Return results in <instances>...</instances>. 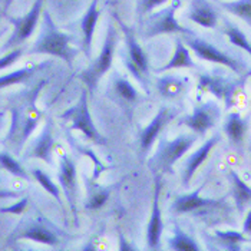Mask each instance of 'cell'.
<instances>
[{"mask_svg":"<svg viewBox=\"0 0 251 251\" xmlns=\"http://www.w3.org/2000/svg\"><path fill=\"white\" fill-rule=\"evenodd\" d=\"M46 83L48 79H40L30 91H23L19 100L13 102L9 109L10 125L1 144L3 147L9 144L16 155H20L23 147L27 144L29 138L35 132L39 122L43 118V111L39 108L36 100Z\"/></svg>","mask_w":251,"mask_h":251,"instance_id":"obj_1","label":"cell"},{"mask_svg":"<svg viewBox=\"0 0 251 251\" xmlns=\"http://www.w3.org/2000/svg\"><path fill=\"white\" fill-rule=\"evenodd\" d=\"M72 35H68L59 30L58 26L53 23L48 10H43V23L36 42L27 50L29 55H50L60 58L66 62L69 68H72V62L75 59L77 49L71 46Z\"/></svg>","mask_w":251,"mask_h":251,"instance_id":"obj_2","label":"cell"},{"mask_svg":"<svg viewBox=\"0 0 251 251\" xmlns=\"http://www.w3.org/2000/svg\"><path fill=\"white\" fill-rule=\"evenodd\" d=\"M116 43H118V30L115 29L114 23H109L100 53L92 62V65H89L83 72L79 74V77L88 86V91L89 92H92V91L97 89L99 80L105 76V74L111 69V65H112V60H114V55H115Z\"/></svg>","mask_w":251,"mask_h":251,"instance_id":"obj_3","label":"cell"},{"mask_svg":"<svg viewBox=\"0 0 251 251\" xmlns=\"http://www.w3.org/2000/svg\"><path fill=\"white\" fill-rule=\"evenodd\" d=\"M181 7V0H173V3L162 9L161 12H156L150 15L144 20V29H142V38L152 39L159 35H173V33H181L185 36H193L194 32L191 29H187L178 23L175 19L176 10Z\"/></svg>","mask_w":251,"mask_h":251,"instance_id":"obj_4","label":"cell"},{"mask_svg":"<svg viewBox=\"0 0 251 251\" xmlns=\"http://www.w3.org/2000/svg\"><path fill=\"white\" fill-rule=\"evenodd\" d=\"M60 118L69 121L71 122V129L80 131L86 139L92 141L94 144H97V145H106L108 144L106 138L98 131L95 124H94V119H92V115H91V109H89L88 91L86 89L82 91L79 100L74 106H71L69 109L62 112Z\"/></svg>","mask_w":251,"mask_h":251,"instance_id":"obj_5","label":"cell"},{"mask_svg":"<svg viewBox=\"0 0 251 251\" xmlns=\"http://www.w3.org/2000/svg\"><path fill=\"white\" fill-rule=\"evenodd\" d=\"M197 141H198L197 134H181L173 141L162 139L158 151L155 152L154 158L151 161L162 173L171 174L176 161L187 154L195 145Z\"/></svg>","mask_w":251,"mask_h":251,"instance_id":"obj_6","label":"cell"},{"mask_svg":"<svg viewBox=\"0 0 251 251\" xmlns=\"http://www.w3.org/2000/svg\"><path fill=\"white\" fill-rule=\"evenodd\" d=\"M43 1L45 0H35V3L32 4L30 10L22 16V18H13L10 15H4L3 18L7 20L9 23L13 25V33L10 35V38L7 39L4 43H3V48L1 50H7V49H15V48H19L22 46L27 39L30 38L38 26L39 18L43 12Z\"/></svg>","mask_w":251,"mask_h":251,"instance_id":"obj_7","label":"cell"},{"mask_svg":"<svg viewBox=\"0 0 251 251\" xmlns=\"http://www.w3.org/2000/svg\"><path fill=\"white\" fill-rule=\"evenodd\" d=\"M187 45L194 50V53L201 59V60H207V62H213L223 65L228 69H231L232 72L238 74V75H246L249 72H246V63L238 58L232 56L230 53H226L220 49H217L213 43H210L208 40L201 38H190L185 39ZM251 72V71H250Z\"/></svg>","mask_w":251,"mask_h":251,"instance_id":"obj_8","label":"cell"},{"mask_svg":"<svg viewBox=\"0 0 251 251\" xmlns=\"http://www.w3.org/2000/svg\"><path fill=\"white\" fill-rule=\"evenodd\" d=\"M243 85V79H228L215 74H204L198 77L197 85V100L201 99V95L210 92L211 95L226 102V108L228 109L232 105V98L237 89Z\"/></svg>","mask_w":251,"mask_h":251,"instance_id":"obj_9","label":"cell"},{"mask_svg":"<svg viewBox=\"0 0 251 251\" xmlns=\"http://www.w3.org/2000/svg\"><path fill=\"white\" fill-rule=\"evenodd\" d=\"M221 118V109L218 103L208 100L201 105H195L190 115L179 119V125H185L197 135H205L213 129Z\"/></svg>","mask_w":251,"mask_h":251,"instance_id":"obj_10","label":"cell"},{"mask_svg":"<svg viewBox=\"0 0 251 251\" xmlns=\"http://www.w3.org/2000/svg\"><path fill=\"white\" fill-rule=\"evenodd\" d=\"M108 97L119 103L128 115L134 112L135 106L142 99L139 91L131 83V80L116 71L112 74L108 83Z\"/></svg>","mask_w":251,"mask_h":251,"instance_id":"obj_11","label":"cell"},{"mask_svg":"<svg viewBox=\"0 0 251 251\" xmlns=\"http://www.w3.org/2000/svg\"><path fill=\"white\" fill-rule=\"evenodd\" d=\"M178 109L176 108H173V106H161L158 109V112L155 114L154 118L151 119V122L142 129L141 132V136H139V141H141V150L144 154H147L151 147L154 145L155 139L158 138V135L161 134V131L170 125L175 118L178 116Z\"/></svg>","mask_w":251,"mask_h":251,"instance_id":"obj_12","label":"cell"},{"mask_svg":"<svg viewBox=\"0 0 251 251\" xmlns=\"http://www.w3.org/2000/svg\"><path fill=\"white\" fill-rule=\"evenodd\" d=\"M155 88L158 94L167 100H176L184 98L190 88H191V80L187 76H179V75H162L155 79Z\"/></svg>","mask_w":251,"mask_h":251,"instance_id":"obj_13","label":"cell"},{"mask_svg":"<svg viewBox=\"0 0 251 251\" xmlns=\"http://www.w3.org/2000/svg\"><path fill=\"white\" fill-rule=\"evenodd\" d=\"M59 182L62 185V190L65 193V197L72 208V211L76 217L75 210V194H76V164L68 154H62L60 164H59Z\"/></svg>","mask_w":251,"mask_h":251,"instance_id":"obj_14","label":"cell"},{"mask_svg":"<svg viewBox=\"0 0 251 251\" xmlns=\"http://www.w3.org/2000/svg\"><path fill=\"white\" fill-rule=\"evenodd\" d=\"M112 16H114V19L116 20L118 26L121 27L122 33H124L125 45H126V55L135 62L136 66H138L145 75H148V72H150L148 56H147V53L144 52V49L141 48V45L138 43V39H136L134 29L129 27L128 25H125L124 20L121 19V18L118 16V13H115V12L112 13Z\"/></svg>","mask_w":251,"mask_h":251,"instance_id":"obj_15","label":"cell"},{"mask_svg":"<svg viewBox=\"0 0 251 251\" xmlns=\"http://www.w3.org/2000/svg\"><path fill=\"white\" fill-rule=\"evenodd\" d=\"M55 145L56 144H55V138H53V119L50 116H48L40 135L38 136L36 142L33 144V148H30L29 154L26 156L42 159L48 165H52L53 164L52 162V154H53Z\"/></svg>","mask_w":251,"mask_h":251,"instance_id":"obj_16","label":"cell"},{"mask_svg":"<svg viewBox=\"0 0 251 251\" xmlns=\"http://www.w3.org/2000/svg\"><path fill=\"white\" fill-rule=\"evenodd\" d=\"M205 184L198 187L194 193L181 195L173 202V211L176 214H187L197 211V210H204V208H213L223 204L224 200H211V198H202L200 194L202 191Z\"/></svg>","mask_w":251,"mask_h":251,"instance_id":"obj_17","label":"cell"},{"mask_svg":"<svg viewBox=\"0 0 251 251\" xmlns=\"http://www.w3.org/2000/svg\"><path fill=\"white\" fill-rule=\"evenodd\" d=\"M99 0H92L91 4L88 6L83 18L80 20V30H82V52L86 58H91L92 55V42H94V35L97 29V23L100 15L102 9L98 6Z\"/></svg>","mask_w":251,"mask_h":251,"instance_id":"obj_18","label":"cell"},{"mask_svg":"<svg viewBox=\"0 0 251 251\" xmlns=\"http://www.w3.org/2000/svg\"><path fill=\"white\" fill-rule=\"evenodd\" d=\"M162 188L161 178H155V191H154V202H152V213L148 223L147 228V244L150 249H156L159 246V240L164 231V223H162V214H161V207H159V193Z\"/></svg>","mask_w":251,"mask_h":251,"instance_id":"obj_19","label":"cell"},{"mask_svg":"<svg viewBox=\"0 0 251 251\" xmlns=\"http://www.w3.org/2000/svg\"><path fill=\"white\" fill-rule=\"evenodd\" d=\"M221 136L220 134H215L211 138H208L194 154H191L187 159V167H185V173L182 175V184L184 187H188L191 179H193L194 174L197 173V170L204 164V161L208 158L210 152L214 150V147L220 142Z\"/></svg>","mask_w":251,"mask_h":251,"instance_id":"obj_20","label":"cell"},{"mask_svg":"<svg viewBox=\"0 0 251 251\" xmlns=\"http://www.w3.org/2000/svg\"><path fill=\"white\" fill-rule=\"evenodd\" d=\"M187 19L207 29H214L218 25V15L207 0H193Z\"/></svg>","mask_w":251,"mask_h":251,"instance_id":"obj_21","label":"cell"},{"mask_svg":"<svg viewBox=\"0 0 251 251\" xmlns=\"http://www.w3.org/2000/svg\"><path fill=\"white\" fill-rule=\"evenodd\" d=\"M193 68H198V65L193 60L191 53H190L188 48L184 45V42L181 39H176L173 58L170 59L164 66H161L159 69H155V72L164 74V72H170L173 69H193Z\"/></svg>","mask_w":251,"mask_h":251,"instance_id":"obj_22","label":"cell"},{"mask_svg":"<svg viewBox=\"0 0 251 251\" xmlns=\"http://www.w3.org/2000/svg\"><path fill=\"white\" fill-rule=\"evenodd\" d=\"M249 129V119H244L238 112H230L224 124V132L234 145H241Z\"/></svg>","mask_w":251,"mask_h":251,"instance_id":"obj_23","label":"cell"},{"mask_svg":"<svg viewBox=\"0 0 251 251\" xmlns=\"http://www.w3.org/2000/svg\"><path fill=\"white\" fill-rule=\"evenodd\" d=\"M48 65H49V62H43V63H38V65H32V66H25V68L16 69V71H13L10 74L1 75V77H0V86L4 89V88L12 86V85L26 83L27 80H30V77L35 76L36 72H39L40 69H43Z\"/></svg>","mask_w":251,"mask_h":251,"instance_id":"obj_24","label":"cell"},{"mask_svg":"<svg viewBox=\"0 0 251 251\" xmlns=\"http://www.w3.org/2000/svg\"><path fill=\"white\" fill-rule=\"evenodd\" d=\"M20 240H30V241H36L40 244H46V246H55L58 244V237L50 231L48 227L42 226V224H32L30 227H27L25 231L19 235Z\"/></svg>","mask_w":251,"mask_h":251,"instance_id":"obj_25","label":"cell"},{"mask_svg":"<svg viewBox=\"0 0 251 251\" xmlns=\"http://www.w3.org/2000/svg\"><path fill=\"white\" fill-rule=\"evenodd\" d=\"M230 175L232 179V195L235 200V205L238 211L243 213L246 204L251 201V188L235 171H230Z\"/></svg>","mask_w":251,"mask_h":251,"instance_id":"obj_26","label":"cell"},{"mask_svg":"<svg viewBox=\"0 0 251 251\" xmlns=\"http://www.w3.org/2000/svg\"><path fill=\"white\" fill-rule=\"evenodd\" d=\"M220 7L244 20L251 27V0H218Z\"/></svg>","mask_w":251,"mask_h":251,"instance_id":"obj_27","label":"cell"},{"mask_svg":"<svg viewBox=\"0 0 251 251\" xmlns=\"http://www.w3.org/2000/svg\"><path fill=\"white\" fill-rule=\"evenodd\" d=\"M168 247L173 251H201L198 243L181 228L175 227L174 235L168 240Z\"/></svg>","mask_w":251,"mask_h":251,"instance_id":"obj_28","label":"cell"},{"mask_svg":"<svg viewBox=\"0 0 251 251\" xmlns=\"http://www.w3.org/2000/svg\"><path fill=\"white\" fill-rule=\"evenodd\" d=\"M224 32H226L227 38L230 39V42H231L232 45L244 49L249 55H251V43L249 42V39L246 38V35H244V32L241 29L234 26L231 22H226Z\"/></svg>","mask_w":251,"mask_h":251,"instance_id":"obj_29","label":"cell"},{"mask_svg":"<svg viewBox=\"0 0 251 251\" xmlns=\"http://www.w3.org/2000/svg\"><path fill=\"white\" fill-rule=\"evenodd\" d=\"M0 164H1V168L6 170L9 174L15 175V176H19V178H23V179H29L30 176L29 174L25 171V168L22 167L18 159L13 158V155L7 151H1V155H0Z\"/></svg>","mask_w":251,"mask_h":251,"instance_id":"obj_30","label":"cell"},{"mask_svg":"<svg viewBox=\"0 0 251 251\" xmlns=\"http://www.w3.org/2000/svg\"><path fill=\"white\" fill-rule=\"evenodd\" d=\"M32 175L35 176V179L40 184V187H42L43 190H46L48 193L50 194L60 205L63 204V202H62V197H60V188L52 181V178H50L49 175L46 174L45 171L39 170V168H33V170H32Z\"/></svg>","mask_w":251,"mask_h":251,"instance_id":"obj_31","label":"cell"},{"mask_svg":"<svg viewBox=\"0 0 251 251\" xmlns=\"http://www.w3.org/2000/svg\"><path fill=\"white\" fill-rule=\"evenodd\" d=\"M168 1H173V0H138V4H136V19L139 22H144L150 15H152L154 9L168 3Z\"/></svg>","mask_w":251,"mask_h":251,"instance_id":"obj_32","label":"cell"},{"mask_svg":"<svg viewBox=\"0 0 251 251\" xmlns=\"http://www.w3.org/2000/svg\"><path fill=\"white\" fill-rule=\"evenodd\" d=\"M122 63L125 65V68H126V71L131 74V76L135 77L136 82H138L144 89H147V77H148V75H145V74L136 66L135 62L129 58L128 55H124V53H122Z\"/></svg>","mask_w":251,"mask_h":251,"instance_id":"obj_33","label":"cell"},{"mask_svg":"<svg viewBox=\"0 0 251 251\" xmlns=\"http://www.w3.org/2000/svg\"><path fill=\"white\" fill-rule=\"evenodd\" d=\"M215 235L226 244V246H237L240 243H246L247 238L244 235V232L238 231H220L217 230Z\"/></svg>","mask_w":251,"mask_h":251,"instance_id":"obj_34","label":"cell"},{"mask_svg":"<svg viewBox=\"0 0 251 251\" xmlns=\"http://www.w3.org/2000/svg\"><path fill=\"white\" fill-rule=\"evenodd\" d=\"M112 191V187H108V188H99L97 193L92 195V198L86 202V208L88 210H98L100 208L106 200L109 198V194Z\"/></svg>","mask_w":251,"mask_h":251,"instance_id":"obj_35","label":"cell"},{"mask_svg":"<svg viewBox=\"0 0 251 251\" xmlns=\"http://www.w3.org/2000/svg\"><path fill=\"white\" fill-rule=\"evenodd\" d=\"M23 53H25V48L23 46L15 48L9 53H4L1 56V59H0V69H7L9 66H12L13 63H16L22 58Z\"/></svg>","mask_w":251,"mask_h":251,"instance_id":"obj_36","label":"cell"},{"mask_svg":"<svg viewBox=\"0 0 251 251\" xmlns=\"http://www.w3.org/2000/svg\"><path fill=\"white\" fill-rule=\"evenodd\" d=\"M27 202H29V198H27V197H23V198H22L20 201H18L16 204H13V205H10V207H3V208H1V213L20 215V214L26 210Z\"/></svg>","mask_w":251,"mask_h":251,"instance_id":"obj_37","label":"cell"},{"mask_svg":"<svg viewBox=\"0 0 251 251\" xmlns=\"http://www.w3.org/2000/svg\"><path fill=\"white\" fill-rule=\"evenodd\" d=\"M118 251H138V250H136L135 247H134V246H132V244H131V243H129V241H128L122 234H121V235H119V250Z\"/></svg>","mask_w":251,"mask_h":251,"instance_id":"obj_38","label":"cell"},{"mask_svg":"<svg viewBox=\"0 0 251 251\" xmlns=\"http://www.w3.org/2000/svg\"><path fill=\"white\" fill-rule=\"evenodd\" d=\"M243 232L244 234H251V210L247 214L246 220H244V226H243Z\"/></svg>","mask_w":251,"mask_h":251,"instance_id":"obj_39","label":"cell"},{"mask_svg":"<svg viewBox=\"0 0 251 251\" xmlns=\"http://www.w3.org/2000/svg\"><path fill=\"white\" fill-rule=\"evenodd\" d=\"M12 3H13V0H1V16L7 15V10Z\"/></svg>","mask_w":251,"mask_h":251,"instance_id":"obj_40","label":"cell"},{"mask_svg":"<svg viewBox=\"0 0 251 251\" xmlns=\"http://www.w3.org/2000/svg\"><path fill=\"white\" fill-rule=\"evenodd\" d=\"M83 251H98V250H97V247H95V244H94V243H89V244L85 247V250Z\"/></svg>","mask_w":251,"mask_h":251,"instance_id":"obj_41","label":"cell"},{"mask_svg":"<svg viewBox=\"0 0 251 251\" xmlns=\"http://www.w3.org/2000/svg\"><path fill=\"white\" fill-rule=\"evenodd\" d=\"M29 251H35V250H29Z\"/></svg>","mask_w":251,"mask_h":251,"instance_id":"obj_42","label":"cell"}]
</instances>
